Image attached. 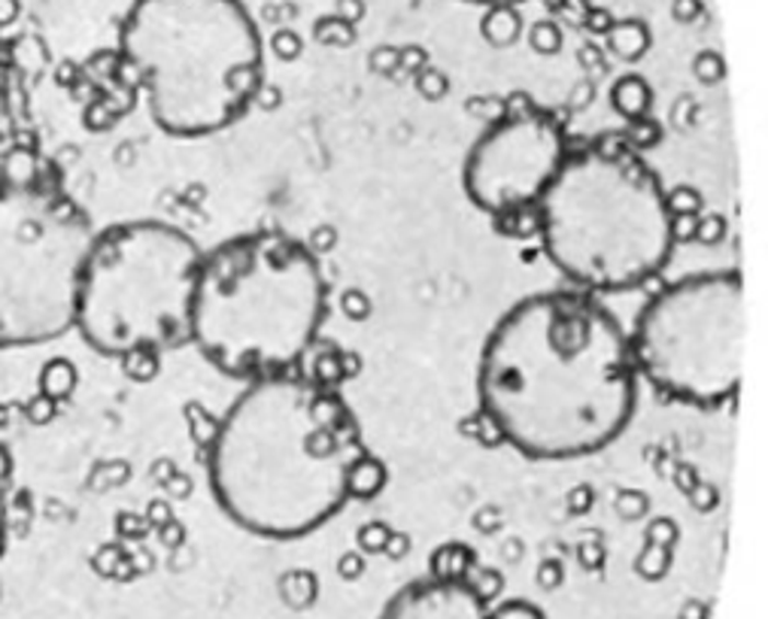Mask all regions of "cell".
I'll use <instances>...</instances> for the list:
<instances>
[{
    "instance_id": "cell-1",
    "label": "cell",
    "mask_w": 768,
    "mask_h": 619,
    "mask_svg": "<svg viewBox=\"0 0 768 619\" xmlns=\"http://www.w3.org/2000/svg\"><path fill=\"white\" fill-rule=\"evenodd\" d=\"M477 401L520 456H595L629 429L638 405L629 331L590 292L523 297L486 335Z\"/></svg>"
},
{
    "instance_id": "cell-2",
    "label": "cell",
    "mask_w": 768,
    "mask_h": 619,
    "mask_svg": "<svg viewBox=\"0 0 768 619\" xmlns=\"http://www.w3.org/2000/svg\"><path fill=\"white\" fill-rule=\"evenodd\" d=\"M364 465L344 395L298 371L246 383L207 446L219 511L246 535L295 540L331 523Z\"/></svg>"
},
{
    "instance_id": "cell-3",
    "label": "cell",
    "mask_w": 768,
    "mask_h": 619,
    "mask_svg": "<svg viewBox=\"0 0 768 619\" xmlns=\"http://www.w3.org/2000/svg\"><path fill=\"white\" fill-rule=\"evenodd\" d=\"M325 313L319 258L286 231H246L201 256L189 343L222 374L253 383L295 371Z\"/></svg>"
},
{
    "instance_id": "cell-4",
    "label": "cell",
    "mask_w": 768,
    "mask_h": 619,
    "mask_svg": "<svg viewBox=\"0 0 768 619\" xmlns=\"http://www.w3.org/2000/svg\"><path fill=\"white\" fill-rule=\"evenodd\" d=\"M119 52L152 121L183 140L243 119L265 80L261 34L241 0H135Z\"/></svg>"
},
{
    "instance_id": "cell-5",
    "label": "cell",
    "mask_w": 768,
    "mask_h": 619,
    "mask_svg": "<svg viewBox=\"0 0 768 619\" xmlns=\"http://www.w3.org/2000/svg\"><path fill=\"white\" fill-rule=\"evenodd\" d=\"M544 253L583 292H629L672 258L674 213L660 176L622 140L568 152L535 207Z\"/></svg>"
},
{
    "instance_id": "cell-6",
    "label": "cell",
    "mask_w": 768,
    "mask_h": 619,
    "mask_svg": "<svg viewBox=\"0 0 768 619\" xmlns=\"http://www.w3.org/2000/svg\"><path fill=\"white\" fill-rule=\"evenodd\" d=\"M201 246L167 222L95 231L82 261L73 331L101 355H155L191 340Z\"/></svg>"
},
{
    "instance_id": "cell-7",
    "label": "cell",
    "mask_w": 768,
    "mask_h": 619,
    "mask_svg": "<svg viewBox=\"0 0 768 619\" xmlns=\"http://www.w3.org/2000/svg\"><path fill=\"white\" fill-rule=\"evenodd\" d=\"M92 219L46 162L0 183V350L73 331Z\"/></svg>"
},
{
    "instance_id": "cell-8",
    "label": "cell",
    "mask_w": 768,
    "mask_h": 619,
    "mask_svg": "<svg viewBox=\"0 0 768 619\" xmlns=\"http://www.w3.org/2000/svg\"><path fill=\"white\" fill-rule=\"evenodd\" d=\"M744 280L738 270H701L650 297L629 331L635 374L668 401L720 407L742 386Z\"/></svg>"
},
{
    "instance_id": "cell-9",
    "label": "cell",
    "mask_w": 768,
    "mask_h": 619,
    "mask_svg": "<svg viewBox=\"0 0 768 619\" xmlns=\"http://www.w3.org/2000/svg\"><path fill=\"white\" fill-rule=\"evenodd\" d=\"M562 121L550 109L516 107L477 137L462 164V189L486 215L535 210L568 159Z\"/></svg>"
},
{
    "instance_id": "cell-10",
    "label": "cell",
    "mask_w": 768,
    "mask_h": 619,
    "mask_svg": "<svg viewBox=\"0 0 768 619\" xmlns=\"http://www.w3.org/2000/svg\"><path fill=\"white\" fill-rule=\"evenodd\" d=\"M380 619H489V605L468 580L434 574L402 586L383 605Z\"/></svg>"
},
{
    "instance_id": "cell-11",
    "label": "cell",
    "mask_w": 768,
    "mask_h": 619,
    "mask_svg": "<svg viewBox=\"0 0 768 619\" xmlns=\"http://www.w3.org/2000/svg\"><path fill=\"white\" fill-rule=\"evenodd\" d=\"M15 97H13V70H10V58L3 52L0 43V143L15 140Z\"/></svg>"
},
{
    "instance_id": "cell-12",
    "label": "cell",
    "mask_w": 768,
    "mask_h": 619,
    "mask_svg": "<svg viewBox=\"0 0 768 619\" xmlns=\"http://www.w3.org/2000/svg\"><path fill=\"white\" fill-rule=\"evenodd\" d=\"M37 162H40V159H37V152L22 147V140H19V137H15V140H7V143H0V183H3V179H10V176L22 174V171H27V167H34Z\"/></svg>"
},
{
    "instance_id": "cell-13",
    "label": "cell",
    "mask_w": 768,
    "mask_h": 619,
    "mask_svg": "<svg viewBox=\"0 0 768 619\" xmlns=\"http://www.w3.org/2000/svg\"><path fill=\"white\" fill-rule=\"evenodd\" d=\"M489 619H547V617H544L532 602L513 598V602H504V605H499L496 610H489Z\"/></svg>"
},
{
    "instance_id": "cell-14",
    "label": "cell",
    "mask_w": 768,
    "mask_h": 619,
    "mask_svg": "<svg viewBox=\"0 0 768 619\" xmlns=\"http://www.w3.org/2000/svg\"><path fill=\"white\" fill-rule=\"evenodd\" d=\"M3 535H7V480L0 474V547H3Z\"/></svg>"
},
{
    "instance_id": "cell-15",
    "label": "cell",
    "mask_w": 768,
    "mask_h": 619,
    "mask_svg": "<svg viewBox=\"0 0 768 619\" xmlns=\"http://www.w3.org/2000/svg\"><path fill=\"white\" fill-rule=\"evenodd\" d=\"M465 3H477V7H513V3H523V0H465Z\"/></svg>"
}]
</instances>
